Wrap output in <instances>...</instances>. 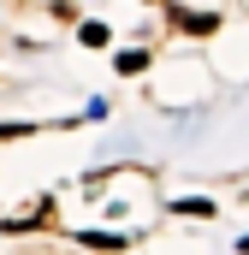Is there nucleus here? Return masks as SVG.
I'll return each mask as SVG.
<instances>
[{
    "instance_id": "obj_1",
    "label": "nucleus",
    "mask_w": 249,
    "mask_h": 255,
    "mask_svg": "<svg viewBox=\"0 0 249 255\" xmlns=\"http://www.w3.org/2000/svg\"><path fill=\"white\" fill-rule=\"evenodd\" d=\"M178 24H184V30H196V36H208V30H214V24H220V18H208V12H184V18H178Z\"/></svg>"
}]
</instances>
